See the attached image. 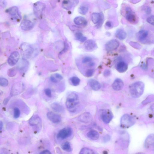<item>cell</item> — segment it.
<instances>
[{"label":"cell","mask_w":154,"mask_h":154,"mask_svg":"<svg viewBox=\"0 0 154 154\" xmlns=\"http://www.w3.org/2000/svg\"><path fill=\"white\" fill-rule=\"evenodd\" d=\"M79 103L78 95L74 93L69 94L67 97L66 105L67 109L71 112H73Z\"/></svg>","instance_id":"6da1fadb"},{"label":"cell","mask_w":154,"mask_h":154,"mask_svg":"<svg viewBox=\"0 0 154 154\" xmlns=\"http://www.w3.org/2000/svg\"><path fill=\"white\" fill-rule=\"evenodd\" d=\"M20 48L22 54L24 59L34 57L38 53L36 48L28 43L22 44Z\"/></svg>","instance_id":"7a4b0ae2"},{"label":"cell","mask_w":154,"mask_h":154,"mask_svg":"<svg viewBox=\"0 0 154 154\" xmlns=\"http://www.w3.org/2000/svg\"><path fill=\"white\" fill-rule=\"evenodd\" d=\"M145 85L141 82H138L131 85L130 87V92L133 97L139 98L144 92Z\"/></svg>","instance_id":"3957f363"},{"label":"cell","mask_w":154,"mask_h":154,"mask_svg":"<svg viewBox=\"0 0 154 154\" xmlns=\"http://www.w3.org/2000/svg\"><path fill=\"white\" fill-rule=\"evenodd\" d=\"M29 124L34 128V130L38 132L40 130L42 126V120L40 117L37 114H34L29 121Z\"/></svg>","instance_id":"277c9868"},{"label":"cell","mask_w":154,"mask_h":154,"mask_svg":"<svg viewBox=\"0 0 154 154\" xmlns=\"http://www.w3.org/2000/svg\"><path fill=\"white\" fill-rule=\"evenodd\" d=\"M135 123L134 118L128 114H126L122 116L121 120V126L124 128H128Z\"/></svg>","instance_id":"5b68a950"},{"label":"cell","mask_w":154,"mask_h":154,"mask_svg":"<svg viewBox=\"0 0 154 154\" xmlns=\"http://www.w3.org/2000/svg\"><path fill=\"white\" fill-rule=\"evenodd\" d=\"M24 89V85L23 83L19 82L16 83L12 87L11 95L12 96L19 95L23 92Z\"/></svg>","instance_id":"8992f818"},{"label":"cell","mask_w":154,"mask_h":154,"mask_svg":"<svg viewBox=\"0 0 154 154\" xmlns=\"http://www.w3.org/2000/svg\"><path fill=\"white\" fill-rule=\"evenodd\" d=\"M126 17L129 22L132 24H135L137 22L138 19L136 15L132 11L130 8L126 9Z\"/></svg>","instance_id":"52a82bcc"},{"label":"cell","mask_w":154,"mask_h":154,"mask_svg":"<svg viewBox=\"0 0 154 154\" xmlns=\"http://www.w3.org/2000/svg\"><path fill=\"white\" fill-rule=\"evenodd\" d=\"M100 117L104 123L108 124L113 119V115L110 111L106 110L102 111L100 114Z\"/></svg>","instance_id":"ba28073f"},{"label":"cell","mask_w":154,"mask_h":154,"mask_svg":"<svg viewBox=\"0 0 154 154\" xmlns=\"http://www.w3.org/2000/svg\"><path fill=\"white\" fill-rule=\"evenodd\" d=\"M72 130L70 128H66L61 130L57 135L58 139H65L70 137L72 134Z\"/></svg>","instance_id":"9c48e42d"},{"label":"cell","mask_w":154,"mask_h":154,"mask_svg":"<svg viewBox=\"0 0 154 154\" xmlns=\"http://www.w3.org/2000/svg\"><path fill=\"white\" fill-rule=\"evenodd\" d=\"M19 58V53L16 51L13 52L8 58L7 61L9 65L11 66H15L18 62Z\"/></svg>","instance_id":"30bf717a"},{"label":"cell","mask_w":154,"mask_h":154,"mask_svg":"<svg viewBox=\"0 0 154 154\" xmlns=\"http://www.w3.org/2000/svg\"><path fill=\"white\" fill-rule=\"evenodd\" d=\"M120 45L119 42L116 40H111L105 45V49L108 51H113L117 49Z\"/></svg>","instance_id":"8fae6325"},{"label":"cell","mask_w":154,"mask_h":154,"mask_svg":"<svg viewBox=\"0 0 154 154\" xmlns=\"http://www.w3.org/2000/svg\"><path fill=\"white\" fill-rule=\"evenodd\" d=\"M145 146L147 149L154 151V134L149 135L145 142Z\"/></svg>","instance_id":"7c38bea8"},{"label":"cell","mask_w":154,"mask_h":154,"mask_svg":"<svg viewBox=\"0 0 154 154\" xmlns=\"http://www.w3.org/2000/svg\"><path fill=\"white\" fill-rule=\"evenodd\" d=\"M8 12L14 19L17 21L21 20V17L17 7H13L10 8L8 9Z\"/></svg>","instance_id":"4fadbf2b"},{"label":"cell","mask_w":154,"mask_h":154,"mask_svg":"<svg viewBox=\"0 0 154 154\" xmlns=\"http://www.w3.org/2000/svg\"><path fill=\"white\" fill-rule=\"evenodd\" d=\"M20 26L22 29L25 31L31 30L34 27V24L32 22L29 20H23L21 22Z\"/></svg>","instance_id":"5bb4252c"},{"label":"cell","mask_w":154,"mask_h":154,"mask_svg":"<svg viewBox=\"0 0 154 154\" xmlns=\"http://www.w3.org/2000/svg\"><path fill=\"white\" fill-rule=\"evenodd\" d=\"M47 116L50 121L54 124L59 123L61 120V117L60 116L52 112H48Z\"/></svg>","instance_id":"9a60e30c"},{"label":"cell","mask_w":154,"mask_h":154,"mask_svg":"<svg viewBox=\"0 0 154 154\" xmlns=\"http://www.w3.org/2000/svg\"><path fill=\"white\" fill-rule=\"evenodd\" d=\"M84 47L85 49L88 50H93L97 47L96 42L93 40H89L87 41L84 44Z\"/></svg>","instance_id":"2e32d148"},{"label":"cell","mask_w":154,"mask_h":154,"mask_svg":"<svg viewBox=\"0 0 154 154\" xmlns=\"http://www.w3.org/2000/svg\"><path fill=\"white\" fill-rule=\"evenodd\" d=\"M92 119L91 114L88 112L84 113L81 114L78 118L79 121L85 123H89L91 121Z\"/></svg>","instance_id":"e0dca14e"},{"label":"cell","mask_w":154,"mask_h":154,"mask_svg":"<svg viewBox=\"0 0 154 154\" xmlns=\"http://www.w3.org/2000/svg\"><path fill=\"white\" fill-rule=\"evenodd\" d=\"M124 86L123 81L119 78L116 79L112 85L113 88L116 91H119L123 88Z\"/></svg>","instance_id":"ac0fdd59"},{"label":"cell","mask_w":154,"mask_h":154,"mask_svg":"<svg viewBox=\"0 0 154 154\" xmlns=\"http://www.w3.org/2000/svg\"><path fill=\"white\" fill-rule=\"evenodd\" d=\"M116 69L120 73H124L126 72L128 69V65L125 62L120 61L117 65Z\"/></svg>","instance_id":"d6986e66"},{"label":"cell","mask_w":154,"mask_h":154,"mask_svg":"<svg viewBox=\"0 0 154 154\" xmlns=\"http://www.w3.org/2000/svg\"><path fill=\"white\" fill-rule=\"evenodd\" d=\"M87 136L90 139L93 140H96L99 139V135L97 131L92 130L88 133Z\"/></svg>","instance_id":"ffe728a7"},{"label":"cell","mask_w":154,"mask_h":154,"mask_svg":"<svg viewBox=\"0 0 154 154\" xmlns=\"http://www.w3.org/2000/svg\"><path fill=\"white\" fill-rule=\"evenodd\" d=\"M44 5L40 3H36L34 5V13L36 15L39 16L43 11L44 6Z\"/></svg>","instance_id":"44dd1931"},{"label":"cell","mask_w":154,"mask_h":154,"mask_svg":"<svg viewBox=\"0 0 154 154\" xmlns=\"http://www.w3.org/2000/svg\"><path fill=\"white\" fill-rule=\"evenodd\" d=\"M63 77L60 74L55 73L52 75L50 77L51 81L52 83H57L62 80Z\"/></svg>","instance_id":"7402d4cb"},{"label":"cell","mask_w":154,"mask_h":154,"mask_svg":"<svg viewBox=\"0 0 154 154\" xmlns=\"http://www.w3.org/2000/svg\"><path fill=\"white\" fill-rule=\"evenodd\" d=\"M148 34V32L147 30H140L137 34V38L141 41L144 40L147 38Z\"/></svg>","instance_id":"603a6c76"},{"label":"cell","mask_w":154,"mask_h":154,"mask_svg":"<svg viewBox=\"0 0 154 154\" xmlns=\"http://www.w3.org/2000/svg\"><path fill=\"white\" fill-rule=\"evenodd\" d=\"M90 86L91 88L95 91H98L101 88L100 83L97 81L92 79L90 81Z\"/></svg>","instance_id":"cb8c5ba5"},{"label":"cell","mask_w":154,"mask_h":154,"mask_svg":"<svg viewBox=\"0 0 154 154\" xmlns=\"http://www.w3.org/2000/svg\"><path fill=\"white\" fill-rule=\"evenodd\" d=\"M126 34L123 30L120 29L116 31V36L118 38L122 40L125 39L126 37Z\"/></svg>","instance_id":"d4e9b609"},{"label":"cell","mask_w":154,"mask_h":154,"mask_svg":"<svg viewBox=\"0 0 154 154\" xmlns=\"http://www.w3.org/2000/svg\"><path fill=\"white\" fill-rule=\"evenodd\" d=\"M74 22L76 24L79 25H86L87 24L86 19L82 17L75 18L74 19Z\"/></svg>","instance_id":"484cf974"},{"label":"cell","mask_w":154,"mask_h":154,"mask_svg":"<svg viewBox=\"0 0 154 154\" xmlns=\"http://www.w3.org/2000/svg\"><path fill=\"white\" fill-rule=\"evenodd\" d=\"M102 15L98 13H94L92 14V19L93 22L96 24L99 22L102 19Z\"/></svg>","instance_id":"4316f807"},{"label":"cell","mask_w":154,"mask_h":154,"mask_svg":"<svg viewBox=\"0 0 154 154\" xmlns=\"http://www.w3.org/2000/svg\"><path fill=\"white\" fill-rule=\"evenodd\" d=\"M51 106L52 109L56 112H61L63 110L62 106L57 103H53Z\"/></svg>","instance_id":"83f0119b"},{"label":"cell","mask_w":154,"mask_h":154,"mask_svg":"<svg viewBox=\"0 0 154 154\" xmlns=\"http://www.w3.org/2000/svg\"><path fill=\"white\" fill-rule=\"evenodd\" d=\"M61 147L63 150L68 152H70L72 150L70 143L68 142L63 143L61 145Z\"/></svg>","instance_id":"f1b7e54d"},{"label":"cell","mask_w":154,"mask_h":154,"mask_svg":"<svg viewBox=\"0 0 154 154\" xmlns=\"http://www.w3.org/2000/svg\"><path fill=\"white\" fill-rule=\"evenodd\" d=\"M73 4L70 1H65L62 2V6L63 7L67 10L70 9L72 7Z\"/></svg>","instance_id":"f546056e"},{"label":"cell","mask_w":154,"mask_h":154,"mask_svg":"<svg viewBox=\"0 0 154 154\" xmlns=\"http://www.w3.org/2000/svg\"><path fill=\"white\" fill-rule=\"evenodd\" d=\"M17 72V69L16 68H13L9 69L7 72L8 75L10 77H13L15 76Z\"/></svg>","instance_id":"4dcf8cb0"},{"label":"cell","mask_w":154,"mask_h":154,"mask_svg":"<svg viewBox=\"0 0 154 154\" xmlns=\"http://www.w3.org/2000/svg\"><path fill=\"white\" fill-rule=\"evenodd\" d=\"M79 154H95L94 151L92 149L88 148H84L81 151Z\"/></svg>","instance_id":"1f68e13d"},{"label":"cell","mask_w":154,"mask_h":154,"mask_svg":"<svg viewBox=\"0 0 154 154\" xmlns=\"http://www.w3.org/2000/svg\"><path fill=\"white\" fill-rule=\"evenodd\" d=\"M88 7L86 6H82L79 8L78 11L81 14L85 15L88 12Z\"/></svg>","instance_id":"d6a6232c"},{"label":"cell","mask_w":154,"mask_h":154,"mask_svg":"<svg viewBox=\"0 0 154 154\" xmlns=\"http://www.w3.org/2000/svg\"><path fill=\"white\" fill-rule=\"evenodd\" d=\"M75 36L76 39L82 42H83L87 40L86 37L83 36V34L81 33H76Z\"/></svg>","instance_id":"836d02e7"},{"label":"cell","mask_w":154,"mask_h":154,"mask_svg":"<svg viewBox=\"0 0 154 154\" xmlns=\"http://www.w3.org/2000/svg\"><path fill=\"white\" fill-rule=\"evenodd\" d=\"M80 79L77 77H73L71 79V82L74 86L78 85L80 83Z\"/></svg>","instance_id":"e575fe53"},{"label":"cell","mask_w":154,"mask_h":154,"mask_svg":"<svg viewBox=\"0 0 154 154\" xmlns=\"http://www.w3.org/2000/svg\"><path fill=\"white\" fill-rule=\"evenodd\" d=\"M9 82L7 79L4 78H0V85L2 87H6L8 86Z\"/></svg>","instance_id":"d590c367"},{"label":"cell","mask_w":154,"mask_h":154,"mask_svg":"<svg viewBox=\"0 0 154 154\" xmlns=\"http://www.w3.org/2000/svg\"><path fill=\"white\" fill-rule=\"evenodd\" d=\"M14 117L15 119H18L19 117L20 112L19 109L18 108H15L14 109Z\"/></svg>","instance_id":"8d00e7d4"},{"label":"cell","mask_w":154,"mask_h":154,"mask_svg":"<svg viewBox=\"0 0 154 154\" xmlns=\"http://www.w3.org/2000/svg\"><path fill=\"white\" fill-rule=\"evenodd\" d=\"M147 22L151 24L154 26V16H151L148 17L147 20Z\"/></svg>","instance_id":"74e56055"},{"label":"cell","mask_w":154,"mask_h":154,"mask_svg":"<svg viewBox=\"0 0 154 154\" xmlns=\"http://www.w3.org/2000/svg\"><path fill=\"white\" fill-rule=\"evenodd\" d=\"M44 92L46 96L49 98L52 96V92L51 89L49 88H47L44 90Z\"/></svg>","instance_id":"f35d334b"},{"label":"cell","mask_w":154,"mask_h":154,"mask_svg":"<svg viewBox=\"0 0 154 154\" xmlns=\"http://www.w3.org/2000/svg\"><path fill=\"white\" fill-rule=\"evenodd\" d=\"M94 73V71L93 69H89L88 70L86 73V76L87 77H91L93 75Z\"/></svg>","instance_id":"ab89813d"},{"label":"cell","mask_w":154,"mask_h":154,"mask_svg":"<svg viewBox=\"0 0 154 154\" xmlns=\"http://www.w3.org/2000/svg\"><path fill=\"white\" fill-rule=\"evenodd\" d=\"M92 60V58H91L89 57H85L83 58L82 60V62L83 63H86L90 61H91Z\"/></svg>","instance_id":"60d3db41"},{"label":"cell","mask_w":154,"mask_h":154,"mask_svg":"<svg viewBox=\"0 0 154 154\" xmlns=\"http://www.w3.org/2000/svg\"><path fill=\"white\" fill-rule=\"evenodd\" d=\"M39 154H52V153L49 150H46L42 151Z\"/></svg>","instance_id":"b9f144b4"},{"label":"cell","mask_w":154,"mask_h":154,"mask_svg":"<svg viewBox=\"0 0 154 154\" xmlns=\"http://www.w3.org/2000/svg\"><path fill=\"white\" fill-rule=\"evenodd\" d=\"M104 76H109L110 75V71L109 70H106L104 71Z\"/></svg>","instance_id":"7bdbcfd3"},{"label":"cell","mask_w":154,"mask_h":154,"mask_svg":"<svg viewBox=\"0 0 154 154\" xmlns=\"http://www.w3.org/2000/svg\"><path fill=\"white\" fill-rule=\"evenodd\" d=\"M106 26L109 28L111 27L112 26V23L110 22H106Z\"/></svg>","instance_id":"ee69618b"},{"label":"cell","mask_w":154,"mask_h":154,"mask_svg":"<svg viewBox=\"0 0 154 154\" xmlns=\"http://www.w3.org/2000/svg\"><path fill=\"white\" fill-rule=\"evenodd\" d=\"M8 100L9 99L7 98L5 99L3 102L4 104L5 105L7 104L8 103Z\"/></svg>","instance_id":"f6af8a7d"},{"label":"cell","mask_w":154,"mask_h":154,"mask_svg":"<svg viewBox=\"0 0 154 154\" xmlns=\"http://www.w3.org/2000/svg\"><path fill=\"white\" fill-rule=\"evenodd\" d=\"M3 123L1 121V122H0V129H1V130L3 128Z\"/></svg>","instance_id":"bcb514c9"}]
</instances>
